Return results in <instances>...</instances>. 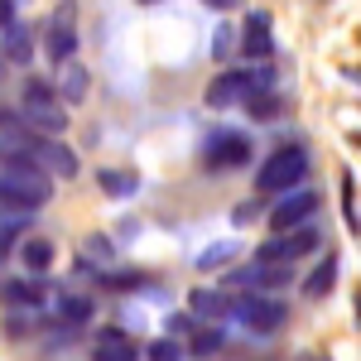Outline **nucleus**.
<instances>
[{
	"label": "nucleus",
	"mask_w": 361,
	"mask_h": 361,
	"mask_svg": "<svg viewBox=\"0 0 361 361\" xmlns=\"http://www.w3.org/2000/svg\"><path fill=\"white\" fill-rule=\"evenodd\" d=\"M217 347H222V333H217V328L193 337V352H197V357H207V352H217Z\"/></svg>",
	"instance_id": "nucleus-23"
},
{
	"label": "nucleus",
	"mask_w": 361,
	"mask_h": 361,
	"mask_svg": "<svg viewBox=\"0 0 361 361\" xmlns=\"http://www.w3.org/2000/svg\"><path fill=\"white\" fill-rule=\"evenodd\" d=\"M92 361H140V347L135 337H126L121 328H106V333H97Z\"/></svg>",
	"instance_id": "nucleus-11"
},
{
	"label": "nucleus",
	"mask_w": 361,
	"mask_h": 361,
	"mask_svg": "<svg viewBox=\"0 0 361 361\" xmlns=\"http://www.w3.org/2000/svg\"><path fill=\"white\" fill-rule=\"evenodd\" d=\"M357 323H361V294H357Z\"/></svg>",
	"instance_id": "nucleus-27"
},
{
	"label": "nucleus",
	"mask_w": 361,
	"mask_h": 361,
	"mask_svg": "<svg viewBox=\"0 0 361 361\" xmlns=\"http://www.w3.org/2000/svg\"><path fill=\"white\" fill-rule=\"evenodd\" d=\"M78 49V25H73V5H63L54 15V25H49V58L54 63H68Z\"/></svg>",
	"instance_id": "nucleus-10"
},
{
	"label": "nucleus",
	"mask_w": 361,
	"mask_h": 361,
	"mask_svg": "<svg viewBox=\"0 0 361 361\" xmlns=\"http://www.w3.org/2000/svg\"><path fill=\"white\" fill-rule=\"evenodd\" d=\"M5 304H10V308H39V304H44V289H39V284H20V279H15V284L5 289Z\"/></svg>",
	"instance_id": "nucleus-15"
},
{
	"label": "nucleus",
	"mask_w": 361,
	"mask_h": 361,
	"mask_svg": "<svg viewBox=\"0 0 361 361\" xmlns=\"http://www.w3.org/2000/svg\"><path fill=\"white\" fill-rule=\"evenodd\" d=\"M10 10H15V5H10V0H0V29H5V25H10V20H15Z\"/></svg>",
	"instance_id": "nucleus-25"
},
{
	"label": "nucleus",
	"mask_w": 361,
	"mask_h": 361,
	"mask_svg": "<svg viewBox=\"0 0 361 361\" xmlns=\"http://www.w3.org/2000/svg\"><path fill=\"white\" fill-rule=\"evenodd\" d=\"M202 5H212V10H231L236 0H202Z\"/></svg>",
	"instance_id": "nucleus-26"
},
{
	"label": "nucleus",
	"mask_w": 361,
	"mask_h": 361,
	"mask_svg": "<svg viewBox=\"0 0 361 361\" xmlns=\"http://www.w3.org/2000/svg\"><path fill=\"white\" fill-rule=\"evenodd\" d=\"M193 313L197 318H222V313H231V304H226L222 294H212V289H193Z\"/></svg>",
	"instance_id": "nucleus-13"
},
{
	"label": "nucleus",
	"mask_w": 361,
	"mask_h": 361,
	"mask_svg": "<svg viewBox=\"0 0 361 361\" xmlns=\"http://www.w3.org/2000/svg\"><path fill=\"white\" fill-rule=\"evenodd\" d=\"M140 5H159V0H140Z\"/></svg>",
	"instance_id": "nucleus-28"
},
{
	"label": "nucleus",
	"mask_w": 361,
	"mask_h": 361,
	"mask_svg": "<svg viewBox=\"0 0 361 361\" xmlns=\"http://www.w3.org/2000/svg\"><path fill=\"white\" fill-rule=\"evenodd\" d=\"M202 159H207V169H241V164H250V140L241 130H217L207 140Z\"/></svg>",
	"instance_id": "nucleus-6"
},
{
	"label": "nucleus",
	"mask_w": 361,
	"mask_h": 361,
	"mask_svg": "<svg viewBox=\"0 0 361 361\" xmlns=\"http://www.w3.org/2000/svg\"><path fill=\"white\" fill-rule=\"evenodd\" d=\"M25 207H10V212H5V217H0V250L10 246V241H15V231H20V226H25Z\"/></svg>",
	"instance_id": "nucleus-21"
},
{
	"label": "nucleus",
	"mask_w": 361,
	"mask_h": 361,
	"mask_svg": "<svg viewBox=\"0 0 361 361\" xmlns=\"http://www.w3.org/2000/svg\"><path fill=\"white\" fill-rule=\"evenodd\" d=\"M97 178H102V188H106L111 197L135 193V173H111V169H106V173H97Z\"/></svg>",
	"instance_id": "nucleus-20"
},
{
	"label": "nucleus",
	"mask_w": 361,
	"mask_h": 361,
	"mask_svg": "<svg viewBox=\"0 0 361 361\" xmlns=\"http://www.w3.org/2000/svg\"><path fill=\"white\" fill-rule=\"evenodd\" d=\"M0 34H5V39H0V49H5V58H10V63H29V54H34V44H29V29L10 20V25L0 29Z\"/></svg>",
	"instance_id": "nucleus-12"
},
{
	"label": "nucleus",
	"mask_w": 361,
	"mask_h": 361,
	"mask_svg": "<svg viewBox=\"0 0 361 361\" xmlns=\"http://www.w3.org/2000/svg\"><path fill=\"white\" fill-rule=\"evenodd\" d=\"M231 255H236V246H217V250H202V255H197V270H212V265H226Z\"/></svg>",
	"instance_id": "nucleus-22"
},
{
	"label": "nucleus",
	"mask_w": 361,
	"mask_h": 361,
	"mask_svg": "<svg viewBox=\"0 0 361 361\" xmlns=\"http://www.w3.org/2000/svg\"><path fill=\"white\" fill-rule=\"evenodd\" d=\"M49 197H54V183H49L44 169L20 159V154H0V202H5V207L39 212Z\"/></svg>",
	"instance_id": "nucleus-1"
},
{
	"label": "nucleus",
	"mask_w": 361,
	"mask_h": 361,
	"mask_svg": "<svg viewBox=\"0 0 361 361\" xmlns=\"http://www.w3.org/2000/svg\"><path fill=\"white\" fill-rule=\"evenodd\" d=\"M313 246H318V231H313V226H289V231H279L275 241L260 246V260H279V265H289V260L308 255Z\"/></svg>",
	"instance_id": "nucleus-7"
},
{
	"label": "nucleus",
	"mask_w": 361,
	"mask_h": 361,
	"mask_svg": "<svg viewBox=\"0 0 361 361\" xmlns=\"http://www.w3.org/2000/svg\"><path fill=\"white\" fill-rule=\"evenodd\" d=\"M313 212H318V193H308V188H294V193H284V202H275V212H270V226H275V231H289V226H304Z\"/></svg>",
	"instance_id": "nucleus-8"
},
{
	"label": "nucleus",
	"mask_w": 361,
	"mask_h": 361,
	"mask_svg": "<svg viewBox=\"0 0 361 361\" xmlns=\"http://www.w3.org/2000/svg\"><path fill=\"white\" fill-rule=\"evenodd\" d=\"M231 313L241 318L246 333H279V323L289 318V308L279 304V299H270V294H246Z\"/></svg>",
	"instance_id": "nucleus-4"
},
{
	"label": "nucleus",
	"mask_w": 361,
	"mask_h": 361,
	"mask_svg": "<svg viewBox=\"0 0 361 361\" xmlns=\"http://www.w3.org/2000/svg\"><path fill=\"white\" fill-rule=\"evenodd\" d=\"M87 313H92V304H87L82 294H68V299H58V318H63V323H73V328L82 323Z\"/></svg>",
	"instance_id": "nucleus-19"
},
{
	"label": "nucleus",
	"mask_w": 361,
	"mask_h": 361,
	"mask_svg": "<svg viewBox=\"0 0 361 361\" xmlns=\"http://www.w3.org/2000/svg\"><path fill=\"white\" fill-rule=\"evenodd\" d=\"M20 260L39 275V270H49V265H54V246H49V241H25V246H20Z\"/></svg>",
	"instance_id": "nucleus-16"
},
{
	"label": "nucleus",
	"mask_w": 361,
	"mask_h": 361,
	"mask_svg": "<svg viewBox=\"0 0 361 361\" xmlns=\"http://www.w3.org/2000/svg\"><path fill=\"white\" fill-rule=\"evenodd\" d=\"M241 49H246V58H270V54H275L270 15H265V10H250V15H246V25H241Z\"/></svg>",
	"instance_id": "nucleus-9"
},
{
	"label": "nucleus",
	"mask_w": 361,
	"mask_h": 361,
	"mask_svg": "<svg viewBox=\"0 0 361 361\" xmlns=\"http://www.w3.org/2000/svg\"><path fill=\"white\" fill-rule=\"evenodd\" d=\"M308 173V154L304 149H275L265 164H260V173H255V188L260 193H289V188H299Z\"/></svg>",
	"instance_id": "nucleus-2"
},
{
	"label": "nucleus",
	"mask_w": 361,
	"mask_h": 361,
	"mask_svg": "<svg viewBox=\"0 0 361 361\" xmlns=\"http://www.w3.org/2000/svg\"><path fill=\"white\" fill-rule=\"evenodd\" d=\"M178 357H183V352H178V342H169V337L149 347V361H178Z\"/></svg>",
	"instance_id": "nucleus-24"
},
{
	"label": "nucleus",
	"mask_w": 361,
	"mask_h": 361,
	"mask_svg": "<svg viewBox=\"0 0 361 361\" xmlns=\"http://www.w3.org/2000/svg\"><path fill=\"white\" fill-rule=\"evenodd\" d=\"M63 97H68V102H82L87 97V73L73 58H68V73H63Z\"/></svg>",
	"instance_id": "nucleus-18"
},
{
	"label": "nucleus",
	"mask_w": 361,
	"mask_h": 361,
	"mask_svg": "<svg viewBox=\"0 0 361 361\" xmlns=\"http://www.w3.org/2000/svg\"><path fill=\"white\" fill-rule=\"evenodd\" d=\"M246 111L255 116V121H275L279 116V97L270 92V87H260L255 97H246Z\"/></svg>",
	"instance_id": "nucleus-17"
},
{
	"label": "nucleus",
	"mask_w": 361,
	"mask_h": 361,
	"mask_svg": "<svg viewBox=\"0 0 361 361\" xmlns=\"http://www.w3.org/2000/svg\"><path fill=\"white\" fill-rule=\"evenodd\" d=\"M25 121L34 130H44V135H63L68 130V111H63V102H58V92L49 82H25Z\"/></svg>",
	"instance_id": "nucleus-3"
},
{
	"label": "nucleus",
	"mask_w": 361,
	"mask_h": 361,
	"mask_svg": "<svg viewBox=\"0 0 361 361\" xmlns=\"http://www.w3.org/2000/svg\"><path fill=\"white\" fill-rule=\"evenodd\" d=\"M333 279H337V260H333V255H328V260H323V265L313 270V279H308V284H304V294H308V299H323V294L333 289Z\"/></svg>",
	"instance_id": "nucleus-14"
},
{
	"label": "nucleus",
	"mask_w": 361,
	"mask_h": 361,
	"mask_svg": "<svg viewBox=\"0 0 361 361\" xmlns=\"http://www.w3.org/2000/svg\"><path fill=\"white\" fill-rule=\"evenodd\" d=\"M260 87H270V73H222L207 87V106H236V102L255 97Z\"/></svg>",
	"instance_id": "nucleus-5"
}]
</instances>
